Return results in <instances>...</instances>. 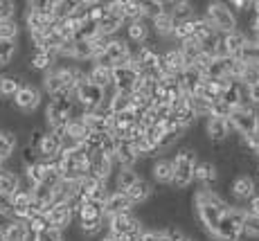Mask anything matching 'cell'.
<instances>
[{
    "instance_id": "6da1fadb",
    "label": "cell",
    "mask_w": 259,
    "mask_h": 241,
    "mask_svg": "<svg viewBox=\"0 0 259 241\" xmlns=\"http://www.w3.org/2000/svg\"><path fill=\"white\" fill-rule=\"evenodd\" d=\"M174 183H171V189L176 192H183L187 189L189 185L194 183V169H196V163H198V153L194 151L192 147L183 144L176 153H174Z\"/></svg>"
},
{
    "instance_id": "7a4b0ae2",
    "label": "cell",
    "mask_w": 259,
    "mask_h": 241,
    "mask_svg": "<svg viewBox=\"0 0 259 241\" xmlns=\"http://www.w3.org/2000/svg\"><path fill=\"white\" fill-rule=\"evenodd\" d=\"M246 214H248L246 208H235V205H232V208L223 214L217 232L212 234V241H241Z\"/></svg>"
},
{
    "instance_id": "3957f363",
    "label": "cell",
    "mask_w": 259,
    "mask_h": 241,
    "mask_svg": "<svg viewBox=\"0 0 259 241\" xmlns=\"http://www.w3.org/2000/svg\"><path fill=\"white\" fill-rule=\"evenodd\" d=\"M203 16L210 21V25L217 29L219 34H230V32H237V29H239L237 14L228 7V3H221V0L207 3Z\"/></svg>"
},
{
    "instance_id": "277c9868",
    "label": "cell",
    "mask_w": 259,
    "mask_h": 241,
    "mask_svg": "<svg viewBox=\"0 0 259 241\" xmlns=\"http://www.w3.org/2000/svg\"><path fill=\"white\" fill-rule=\"evenodd\" d=\"M228 119H230L232 131H237L239 138H243V140L255 138L257 131H259V110L255 106L235 108Z\"/></svg>"
},
{
    "instance_id": "5b68a950",
    "label": "cell",
    "mask_w": 259,
    "mask_h": 241,
    "mask_svg": "<svg viewBox=\"0 0 259 241\" xmlns=\"http://www.w3.org/2000/svg\"><path fill=\"white\" fill-rule=\"evenodd\" d=\"M106 228H108V234H113V237H117V239H128V237H133V234H142L144 230H147L142 219L138 217L136 212L119 214V217L108 219Z\"/></svg>"
},
{
    "instance_id": "8992f818",
    "label": "cell",
    "mask_w": 259,
    "mask_h": 241,
    "mask_svg": "<svg viewBox=\"0 0 259 241\" xmlns=\"http://www.w3.org/2000/svg\"><path fill=\"white\" fill-rule=\"evenodd\" d=\"M108 90L95 86V84L91 82H83L81 86H77V90H74V99H77L79 106L86 108V113H93L95 108H99L102 104L108 102Z\"/></svg>"
},
{
    "instance_id": "52a82bcc",
    "label": "cell",
    "mask_w": 259,
    "mask_h": 241,
    "mask_svg": "<svg viewBox=\"0 0 259 241\" xmlns=\"http://www.w3.org/2000/svg\"><path fill=\"white\" fill-rule=\"evenodd\" d=\"M228 189H230V196L237 200V203H250L252 198L257 196V180L252 178L250 174H239L235 178L230 180V185H228Z\"/></svg>"
},
{
    "instance_id": "ba28073f",
    "label": "cell",
    "mask_w": 259,
    "mask_h": 241,
    "mask_svg": "<svg viewBox=\"0 0 259 241\" xmlns=\"http://www.w3.org/2000/svg\"><path fill=\"white\" fill-rule=\"evenodd\" d=\"M138 84H140V72L131 63L113 68V90H117V93H133Z\"/></svg>"
},
{
    "instance_id": "9c48e42d",
    "label": "cell",
    "mask_w": 259,
    "mask_h": 241,
    "mask_svg": "<svg viewBox=\"0 0 259 241\" xmlns=\"http://www.w3.org/2000/svg\"><path fill=\"white\" fill-rule=\"evenodd\" d=\"M41 102H43L41 90H38L36 86H32V84H25V86L18 90V95L14 97L12 104H14V108L21 110L23 115H29L41 106Z\"/></svg>"
},
{
    "instance_id": "30bf717a",
    "label": "cell",
    "mask_w": 259,
    "mask_h": 241,
    "mask_svg": "<svg viewBox=\"0 0 259 241\" xmlns=\"http://www.w3.org/2000/svg\"><path fill=\"white\" fill-rule=\"evenodd\" d=\"M205 138L210 140L212 144H223L230 140V133H232V127H230V119L226 117H207L205 119Z\"/></svg>"
},
{
    "instance_id": "8fae6325",
    "label": "cell",
    "mask_w": 259,
    "mask_h": 241,
    "mask_svg": "<svg viewBox=\"0 0 259 241\" xmlns=\"http://www.w3.org/2000/svg\"><path fill=\"white\" fill-rule=\"evenodd\" d=\"M48 219H50V225L52 228H59V230H70L72 223H77V217H74V210L70 203H61V205H50L48 210Z\"/></svg>"
},
{
    "instance_id": "7c38bea8",
    "label": "cell",
    "mask_w": 259,
    "mask_h": 241,
    "mask_svg": "<svg viewBox=\"0 0 259 241\" xmlns=\"http://www.w3.org/2000/svg\"><path fill=\"white\" fill-rule=\"evenodd\" d=\"M221 178V172H219L217 163L214 160H198L196 163V169H194V180H196L201 187H207V189H214V185L219 183Z\"/></svg>"
},
{
    "instance_id": "4fadbf2b",
    "label": "cell",
    "mask_w": 259,
    "mask_h": 241,
    "mask_svg": "<svg viewBox=\"0 0 259 241\" xmlns=\"http://www.w3.org/2000/svg\"><path fill=\"white\" fill-rule=\"evenodd\" d=\"M115 169H117V165H115V160H111L108 155H104L102 151H97V153H93L91 155V176H95L97 180H102V183H108V180L113 178V174H115Z\"/></svg>"
},
{
    "instance_id": "5bb4252c",
    "label": "cell",
    "mask_w": 259,
    "mask_h": 241,
    "mask_svg": "<svg viewBox=\"0 0 259 241\" xmlns=\"http://www.w3.org/2000/svg\"><path fill=\"white\" fill-rule=\"evenodd\" d=\"M128 212H136V205L128 200L126 194L111 192V196H108L106 203H104V214H106V219L119 217V214H128Z\"/></svg>"
},
{
    "instance_id": "9a60e30c",
    "label": "cell",
    "mask_w": 259,
    "mask_h": 241,
    "mask_svg": "<svg viewBox=\"0 0 259 241\" xmlns=\"http://www.w3.org/2000/svg\"><path fill=\"white\" fill-rule=\"evenodd\" d=\"M126 41L131 45H144L151 41L153 29H151V21L149 18H142V21H131L126 23Z\"/></svg>"
},
{
    "instance_id": "2e32d148",
    "label": "cell",
    "mask_w": 259,
    "mask_h": 241,
    "mask_svg": "<svg viewBox=\"0 0 259 241\" xmlns=\"http://www.w3.org/2000/svg\"><path fill=\"white\" fill-rule=\"evenodd\" d=\"M77 223H91V221H108L106 214H104V203H97V200H91V198H81L79 203L77 212Z\"/></svg>"
},
{
    "instance_id": "e0dca14e",
    "label": "cell",
    "mask_w": 259,
    "mask_h": 241,
    "mask_svg": "<svg viewBox=\"0 0 259 241\" xmlns=\"http://www.w3.org/2000/svg\"><path fill=\"white\" fill-rule=\"evenodd\" d=\"M250 43V36H248L243 29H237V32L230 34H223V54L226 57H235L239 59L243 52V48Z\"/></svg>"
},
{
    "instance_id": "ac0fdd59",
    "label": "cell",
    "mask_w": 259,
    "mask_h": 241,
    "mask_svg": "<svg viewBox=\"0 0 259 241\" xmlns=\"http://www.w3.org/2000/svg\"><path fill=\"white\" fill-rule=\"evenodd\" d=\"M153 183L158 185H171L174 183V160L171 158H156L149 165Z\"/></svg>"
},
{
    "instance_id": "d6986e66",
    "label": "cell",
    "mask_w": 259,
    "mask_h": 241,
    "mask_svg": "<svg viewBox=\"0 0 259 241\" xmlns=\"http://www.w3.org/2000/svg\"><path fill=\"white\" fill-rule=\"evenodd\" d=\"M140 178L142 176L138 174V169H119L117 167L113 178L108 180V185H113V192H128Z\"/></svg>"
},
{
    "instance_id": "ffe728a7",
    "label": "cell",
    "mask_w": 259,
    "mask_h": 241,
    "mask_svg": "<svg viewBox=\"0 0 259 241\" xmlns=\"http://www.w3.org/2000/svg\"><path fill=\"white\" fill-rule=\"evenodd\" d=\"M57 61H59L57 54L43 52V50H34L32 57H29V70H32V72L46 74V72H50L52 68H57Z\"/></svg>"
},
{
    "instance_id": "44dd1931",
    "label": "cell",
    "mask_w": 259,
    "mask_h": 241,
    "mask_svg": "<svg viewBox=\"0 0 259 241\" xmlns=\"http://www.w3.org/2000/svg\"><path fill=\"white\" fill-rule=\"evenodd\" d=\"M124 194H126L128 200H131L136 208H140V205H147L149 198L153 196V185L149 183L147 178H140L131 189H128V192H124Z\"/></svg>"
},
{
    "instance_id": "7402d4cb",
    "label": "cell",
    "mask_w": 259,
    "mask_h": 241,
    "mask_svg": "<svg viewBox=\"0 0 259 241\" xmlns=\"http://www.w3.org/2000/svg\"><path fill=\"white\" fill-rule=\"evenodd\" d=\"M38 153H41L43 160H54V158H59V155L63 153V142H61V138H59L57 133L48 131L46 138H43V142H41V147H38Z\"/></svg>"
},
{
    "instance_id": "603a6c76",
    "label": "cell",
    "mask_w": 259,
    "mask_h": 241,
    "mask_svg": "<svg viewBox=\"0 0 259 241\" xmlns=\"http://www.w3.org/2000/svg\"><path fill=\"white\" fill-rule=\"evenodd\" d=\"M122 27H126V18H124L122 14L111 12L99 23V34H104V36H108V38H115L117 34L122 32Z\"/></svg>"
},
{
    "instance_id": "cb8c5ba5",
    "label": "cell",
    "mask_w": 259,
    "mask_h": 241,
    "mask_svg": "<svg viewBox=\"0 0 259 241\" xmlns=\"http://www.w3.org/2000/svg\"><path fill=\"white\" fill-rule=\"evenodd\" d=\"M178 79H181V86H183V90H185V95H196V90L201 88L203 82H205V74H203L198 68L192 66V68H187Z\"/></svg>"
},
{
    "instance_id": "d4e9b609",
    "label": "cell",
    "mask_w": 259,
    "mask_h": 241,
    "mask_svg": "<svg viewBox=\"0 0 259 241\" xmlns=\"http://www.w3.org/2000/svg\"><path fill=\"white\" fill-rule=\"evenodd\" d=\"M88 82L104 88V90H108V93H113V70L91 66V70H88Z\"/></svg>"
},
{
    "instance_id": "484cf974",
    "label": "cell",
    "mask_w": 259,
    "mask_h": 241,
    "mask_svg": "<svg viewBox=\"0 0 259 241\" xmlns=\"http://www.w3.org/2000/svg\"><path fill=\"white\" fill-rule=\"evenodd\" d=\"M29 208H32V194L18 189V192L14 194V219L27 221L29 219Z\"/></svg>"
},
{
    "instance_id": "4316f807",
    "label": "cell",
    "mask_w": 259,
    "mask_h": 241,
    "mask_svg": "<svg viewBox=\"0 0 259 241\" xmlns=\"http://www.w3.org/2000/svg\"><path fill=\"white\" fill-rule=\"evenodd\" d=\"M151 29H153V36L158 38H171L174 41V32H176V21L167 14L158 16L156 21H151Z\"/></svg>"
},
{
    "instance_id": "83f0119b",
    "label": "cell",
    "mask_w": 259,
    "mask_h": 241,
    "mask_svg": "<svg viewBox=\"0 0 259 241\" xmlns=\"http://www.w3.org/2000/svg\"><path fill=\"white\" fill-rule=\"evenodd\" d=\"M133 93H117V90H113L111 95H108V106H111V113L113 115H119L124 113V110H131L133 108Z\"/></svg>"
},
{
    "instance_id": "f1b7e54d",
    "label": "cell",
    "mask_w": 259,
    "mask_h": 241,
    "mask_svg": "<svg viewBox=\"0 0 259 241\" xmlns=\"http://www.w3.org/2000/svg\"><path fill=\"white\" fill-rule=\"evenodd\" d=\"M97 57L93 41H74L72 43V61H93Z\"/></svg>"
},
{
    "instance_id": "f546056e",
    "label": "cell",
    "mask_w": 259,
    "mask_h": 241,
    "mask_svg": "<svg viewBox=\"0 0 259 241\" xmlns=\"http://www.w3.org/2000/svg\"><path fill=\"white\" fill-rule=\"evenodd\" d=\"M18 185H21V174L16 172H9L7 167L0 172V192L3 194H16L18 192Z\"/></svg>"
},
{
    "instance_id": "4dcf8cb0",
    "label": "cell",
    "mask_w": 259,
    "mask_h": 241,
    "mask_svg": "<svg viewBox=\"0 0 259 241\" xmlns=\"http://www.w3.org/2000/svg\"><path fill=\"white\" fill-rule=\"evenodd\" d=\"M194 16H198L196 9H194V3H187V0H176L174 5V12H171V18L178 23H185V21H192Z\"/></svg>"
},
{
    "instance_id": "1f68e13d",
    "label": "cell",
    "mask_w": 259,
    "mask_h": 241,
    "mask_svg": "<svg viewBox=\"0 0 259 241\" xmlns=\"http://www.w3.org/2000/svg\"><path fill=\"white\" fill-rule=\"evenodd\" d=\"M122 16L126 18V23L147 18L144 16V3H140V0H122Z\"/></svg>"
},
{
    "instance_id": "d6a6232c",
    "label": "cell",
    "mask_w": 259,
    "mask_h": 241,
    "mask_svg": "<svg viewBox=\"0 0 259 241\" xmlns=\"http://www.w3.org/2000/svg\"><path fill=\"white\" fill-rule=\"evenodd\" d=\"M18 147V135L14 131H0V158L9 160Z\"/></svg>"
},
{
    "instance_id": "836d02e7",
    "label": "cell",
    "mask_w": 259,
    "mask_h": 241,
    "mask_svg": "<svg viewBox=\"0 0 259 241\" xmlns=\"http://www.w3.org/2000/svg\"><path fill=\"white\" fill-rule=\"evenodd\" d=\"M111 14V3H102V0H88V16L95 23H102L104 18Z\"/></svg>"
},
{
    "instance_id": "e575fe53",
    "label": "cell",
    "mask_w": 259,
    "mask_h": 241,
    "mask_svg": "<svg viewBox=\"0 0 259 241\" xmlns=\"http://www.w3.org/2000/svg\"><path fill=\"white\" fill-rule=\"evenodd\" d=\"M189 104H192V108H194V113H196L198 119H201V117H203V119L212 117V106H214L212 102H207V99L198 97V95H189Z\"/></svg>"
},
{
    "instance_id": "d590c367",
    "label": "cell",
    "mask_w": 259,
    "mask_h": 241,
    "mask_svg": "<svg viewBox=\"0 0 259 241\" xmlns=\"http://www.w3.org/2000/svg\"><path fill=\"white\" fill-rule=\"evenodd\" d=\"M21 27L18 21H0V38L3 41H18L21 38Z\"/></svg>"
},
{
    "instance_id": "8d00e7d4",
    "label": "cell",
    "mask_w": 259,
    "mask_h": 241,
    "mask_svg": "<svg viewBox=\"0 0 259 241\" xmlns=\"http://www.w3.org/2000/svg\"><path fill=\"white\" fill-rule=\"evenodd\" d=\"M29 237H34V234L29 232L27 223H25V221H16V223L9 228V232L5 234V241H29Z\"/></svg>"
},
{
    "instance_id": "74e56055",
    "label": "cell",
    "mask_w": 259,
    "mask_h": 241,
    "mask_svg": "<svg viewBox=\"0 0 259 241\" xmlns=\"http://www.w3.org/2000/svg\"><path fill=\"white\" fill-rule=\"evenodd\" d=\"M95 36H99V25L88 18V21L79 25L77 34H74V41H93Z\"/></svg>"
},
{
    "instance_id": "f35d334b",
    "label": "cell",
    "mask_w": 259,
    "mask_h": 241,
    "mask_svg": "<svg viewBox=\"0 0 259 241\" xmlns=\"http://www.w3.org/2000/svg\"><path fill=\"white\" fill-rule=\"evenodd\" d=\"M21 167L23 169H29V167H34L36 163H41V153H38V149H34V147H29V144H25V147L21 149Z\"/></svg>"
},
{
    "instance_id": "ab89813d",
    "label": "cell",
    "mask_w": 259,
    "mask_h": 241,
    "mask_svg": "<svg viewBox=\"0 0 259 241\" xmlns=\"http://www.w3.org/2000/svg\"><path fill=\"white\" fill-rule=\"evenodd\" d=\"M237 82H241V84H246L248 88H252L255 84H259V68L257 66H250V63H246Z\"/></svg>"
},
{
    "instance_id": "60d3db41",
    "label": "cell",
    "mask_w": 259,
    "mask_h": 241,
    "mask_svg": "<svg viewBox=\"0 0 259 241\" xmlns=\"http://www.w3.org/2000/svg\"><path fill=\"white\" fill-rule=\"evenodd\" d=\"M241 59L243 63H250V66H257L259 68V43L257 41H250L243 48V52H241Z\"/></svg>"
},
{
    "instance_id": "b9f144b4",
    "label": "cell",
    "mask_w": 259,
    "mask_h": 241,
    "mask_svg": "<svg viewBox=\"0 0 259 241\" xmlns=\"http://www.w3.org/2000/svg\"><path fill=\"white\" fill-rule=\"evenodd\" d=\"M243 237L248 239H259V217L248 212L246 214V223H243Z\"/></svg>"
},
{
    "instance_id": "7bdbcfd3",
    "label": "cell",
    "mask_w": 259,
    "mask_h": 241,
    "mask_svg": "<svg viewBox=\"0 0 259 241\" xmlns=\"http://www.w3.org/2000/svg\"><path fill=\"white\" fill-rule=\"evenodd\" d=\"M32 241H66V237H63V230H59V228H46L43 232L34 234Z\"/></svg>"
},
{
    "instance_id": "ee69618b",
    "label": "cell",
    "mask_w": 259,
    "mask_h": 241,
    "mask_svg": "<svg viewBox=\"0 0 259 241\" xmlns=\"http://www.w3.org/2000/svg\"><path fill=\"white\" fill-rule=\"evenodd\" d=\"M18 5L12 0H0V21H16Z\"/></svg>"
},
{
    "instance_id": "f6af8a7d",
    "label": "cell",
    "mask_w": 259,
    "mask_h": 241,
    "mask_svg": "<svg viewBox=\"0 0 259 241\" xmlns=\"http://www.w3.org/2000/svg\"><path fill=\"white\" fill-rule=\"evenodd\" d=\"M104 138L106 135H102V133H88L86 135V140H83V147L93 153H97V151H102V144H104Z\"/></svg>"
},
{
    "instance_id": "bcb514c9",
    "label": "cell",
    "mask_w": 259,
    "mask_h": 241,
    "mask_svg": "<svg viewBox=\"0 0 259 241\" xmlns=\"http://www.w3.org/2000/svg\"><path fill=\"white\" fill-rule=\"evenodd\" d=\"M162 0H147L144 3V16L149 18V21H156L158 16H162Z\"/></svg>"
},
{
    "instance_id": "7dc6e473",
    "label": "cell",
    "mask_w": 259,
    "mask_h": 241,
    "mask_svg": "<svg viewBox=\"0 0 259 241\" xmlns=\"http://www.w3.org/2000/svg\"><path fill=\"white\" fill-rule=\"evenodd\" d=\"M14 223H16V219H14V217H9V214H0V234L5 237Z\"/></svg>"
},
{
    "instance_id": "c3c4849f",
    "label": "cell",
    "mask_w": 259,
    "mask_h": 241,
    "mask_svg": "<svg viewBox=\"0 0 259 241\" xmlns=\"http://www.w3.org/2000/svg\"><path fill=\"white\" fill-rule=\"evenodd\" d=\"M246 212H250V214H255V217H259V194L246 205Z\"/></svg>"
},
{
    "instance_id": "681fc988",
    "label": "cell",
    "mask_w": 259,
    "mask_h": 241,
    "mask_svg": "<svg viewBox=\"0 0 259 241\" xmlns=\"http://www.w3.org/2000/svg\"><path fill=\"white\" fill-rule=\"evenodd\" d=\"M250 104L259 110V84H255V86L250 88Z\"/></svg>"
},
{
    "instance_id": "f907efd6",
    "label": "cell",
    "mask_w": 259,
    "mask_h": 241,
    "mask_svg": "<svg viewBox=\"0 0 259 241\" xmlns=\"http://www.w3.org/2000/svg\"><path fill=\"white\" fill-rule=\"evenodd\" d=\"M252 12H255V18H259V0H255V5H252Z\"/></svg>"
},
{
    "instance_id": "816d5d0a",
    "label": "cell",
    "mask_w": 259,
    "mask_h": 241,
    "mask_svg": "<svg viewBox=\"0 0 259 241\" xmlns=\"http://www.w3.org/2000/svg\"><path fill=\"white\" fill-rule=\"evenodd\" d=\"M252 32H259V18H255V27H252Z\"/></svg>"
},
{
    "instance_id": "f5cc1de1",
    "label": "cell",
    "mask_w": 259,
    "mask_h": 241,
    "mask_svg": "<svg viewBox=\"0 0 259 241\" xmlns=\"http://www.w3.org/2000/svg\"><path fill=\"white\" fill-rule=\"evenodd\" d=\"M5 163H7V160H3V158H0V172H3V169H5Z\"/></svg>"
},
{
    "instance_id": "db71d44e",
    "label": "cell",
    "mask_w": 259,
    "mask_h": 241,
    "mask_svg": "<svg viewBox=\"0 0 259 241\" xmlns=\"http://www.w3.org/2000/svg\"><path fill=\"white\" fill-rule=\"evenodd\" d=\"M3 79H5V74H3V72H0V86H3Z\"/></svg>"
},
{
    "instance_id": "11a10c76",
    "label": "cell",
    "mask_w": 259,
    "mask_h": 241,
    "mask_svg": "<svg viewBox=\"0 0 259 241\" xmlns=\"http://www.w3.org/2000/svg\"><path fill=\"white\" fill-rule=\"evenodd\" d=\"M185 241H196V239H192V237H187V239H185Z\"/></svg>"
},
{
    "instance_id": "9f6ffc18",
    "label": "cell",
    "mask_w": 259,
    "mask_h": 241,
    "mask_svg": "<svg viewBox=\"0 0 259 241\" xmlns=\"http://www.w3.org/2000/svg\"><path fill=\"white\" fill-rule=\"evenodd\" d=\"M0 241H5V237H3V234H0Z\"/></svg>"
}]
</instances>
